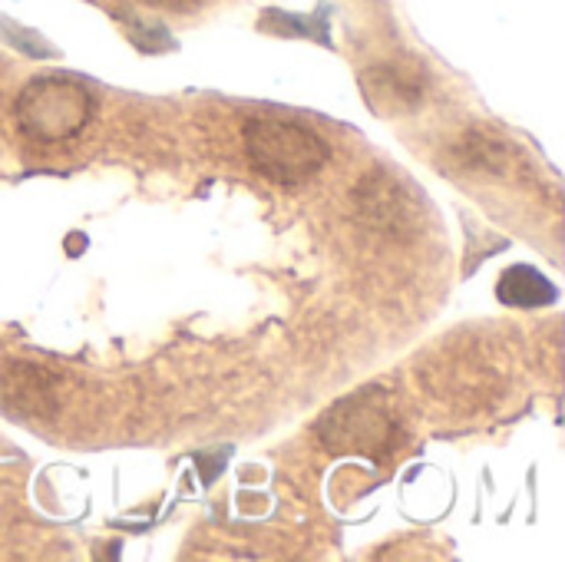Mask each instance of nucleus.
Masks as SVG:
<instances>
[{"mask_svg": "<svg viewBox=\"0 0 565 562\" xmlns=\"http://www.w3.org/2000/svg\"><path fill=\"white\" fill-rule=\"evenodd\" d=\"M248 162L278 185H298L324 169L331 146L308 126L278 116H255L242 129Z\"/></svg>", "mask_w": 565, "mask_h": 562, "instance_id": "f257e3e1", "label": "nucleus"}, {"mask_svg": "<svg viewBox=\"0 0 565 562\" xmlns=\"http://www.w3.org/2000/svg\"><path fill=\"white\" fill-rule=\"evenodd\" d=\"M318 441L341 457H367L374 464L387 460L401 444L404 431L377 388L344 397L318 421Z\"/></svg>", "mask_w": 565, "mask_h": 562, "instance_id": "f03ea898", "label": "nucleus"}, {"mask_svg": "<svg viewBox=\"0 0 565 562\" xmlns=\"http://www.w3.org/2000/svg\"><path fill=\"white\" fill-rule=\"evenodd\" d=\"M13 113L30 139L60 142L86 129L93 116V93L66 76H36L20 89Z\"/></svg>", "mask_w": 565, "mask_h": 562, "instance_id": "7ed1b4c3", "label": "nucleus"}, {"mask_svg": "<svg viewBox=\"0 0 565 562\" xmlns=\"http://www.w3.org/2000/svg\"><path fill=\"white\" fill-rule=\"evenodd\" d=\"M354 205L364 225L394 238H411L420 225V205L391 172H367L354 189Z\"/></svg>", "mask_w": 565, "mask_h": 562, "instance_id": "20e7f679", "label": "nucleus"}, {"mask_svg": "<svg viewBox=\"0 0 565 562\" xmlns=\"http://www.w3.org/2000/svg\"><path fill=\"white\" fill-rule=\"evenodd\" d=\"M0 411L20 421H50L60 411V378L33 361H10L0 371Z\"/></svg>", "mask_w": 565, "mask_h": 562, "instance_id": "39448f33", "label": "nucleus"}, {"mask_svg": "<svg viewBox=\"0 0 565 562\" xmlns=\"http://www.w3.org/2000/svg\"><path fill=\"white\" fill-rule=\"evenodd\" d=\"M367 103L377 113H407L417 109L424 103V76L411 66H397V63H384V66H371L361 79Z\"/></svg>", "mask_w": 565, "mask_h": 562, "instance_id": "423d86ee", "label": "nucleus"}, {"mask_svg": "<svg viewBox=\"0 0 565 562\" xmlns=\"http://www.w3.org/2000/svg\"><path fill=\"white\" fill-rule=\"evenodd\" d=\"M497 295L510 308H546L556 301V285L533 265H513L503 272Z\"/></svg>", "mask_w": 565, "mask_h": 562, "instance_id": "0eeeda50", "label": "nucleus"}, {"mask_svg": "<svg viewBox=\"0 0 565 562\" xmlns=\"http://www.w3.org/2000/svg\"><path fill=\"white\" fill-rule=\"evenodd\" d=\"M454 156L467 166V169H480V172H503L510 162V149L487 136V132H470L463 142H457Z\"/></svg>", "mask_w": 565, "mask_h": 562, "instance_id": "6e6552de", "label": "nucleus"}, {"mask_svg": "<svg viewBox=\"0 0 565 562\" xmlns=\"http://www.w3.org/2000/svg\"><path fill=\"white\" fill-rule=\"evenodd\" d=\"M0 33H3L10 43H17L23 53H33V56H53V46H46V40H43V36H36V33L23 30V26H17V23L0 20Z\"/></svg>", "mask_w": 565, "mask_h": 562, "instance_id": "1a4fd4ad", "label": "nucleus"}, {"mask_svg": "<svg viewBox=\"0 0 565 562\" xmlns=\"http://www.w3.org/2000/svg\"><path fill=\"white\" fill-rule=\"evenodd\" d=\"M132 40H136L139 50H166V46H172V36L162 26H142L139 33H132Z\"/></svg>", "mask_w": 565, "mask_h": 562, "instance_id": "9d476101", "label": "nucleus"}, {"mask_svg": "<svg viewBox=\"0 0 565 562\" xmlns=\"http://www.w3.org/2000/svg\"><path fill=\"white\" fill-rule=\"evenodd\" d=\"M146 3H152V7H169V10H189V7H195V3H202V0H146Z\"/></svg>", "mask_w": 565, "mask_h": 562, "instance_id": "9b49d317", "label": "nucleus"}]
</instances>
